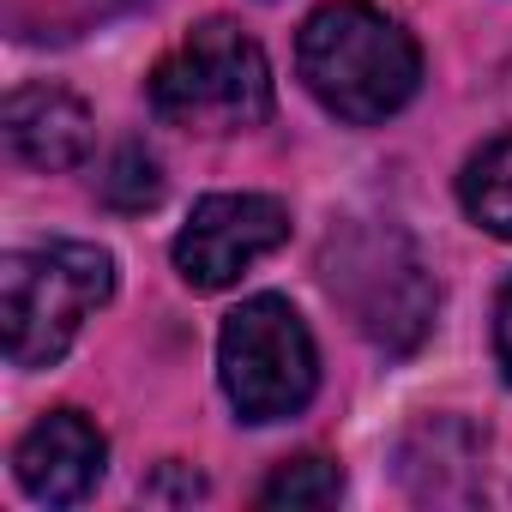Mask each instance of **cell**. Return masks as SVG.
<instances>
[{"label": "cell", "mask_w": 512, "mask_h": 512, "mask_svg": "<svg viewBox=\"0 0 512 512\" xmlns=\"http://www.w3.org/2000/svg\"><path fill=\"white\" fill-rule=\"evenodd\" d=\"M458 199H464V211H470L476 229L512 241V139H494V145H482L464 163Z\"/></svg>", "instance_id": "cell-10"}, {"label": "cell", "mask_w": 512, "mask_h": 512, "mask_svg": "<svg viewBox=\"0 0 512 512\" xmlns=\"http://www.w3.org/2000/svg\"><path fill=\"white\" fill-rule=\"evenodd\" d=\"M494 362H500V374L512 386V278H506V290L494 302Z\"/></svg>", "instance_id": "cell-13"}, {"label": "cell", "mask_w": 512, "mask_h": 512, "mask_svg": "<svg viewBox=\"0 0 512 512\" xmlns=\"http://www.w3.org/2000/svg\"><path fill=\"white\" fill-rule=\"evenodd\" d=\"M151 109L187 133H247L272 115L266 49L229 19L193 25L145 79Z\"/></svg>", "instance_id": "cell-3"}, {"label": "cell", "mask_w": 512, "mask_h": 512, "mask_svg": "<svg viewBox=\"0 0 512 512\" xmlns=\"http://www.w3.org/2000/svg\"><path fill=\"white\" fill-rule=\"evenodd\" d=\"M326 290L386 356H410L434 326V278L398 223H350L326 241Z\"/></svg>", "instance_id": "cell-4"}, {"label": "cell", "mask_w": 512, "mask_h": 512, "mask_svg": "<svg viewBox=\"0 0 512 512\" xmlns=\"http://www.w3.org/2000/svg\"><path fill=\"white\" fill-rule=\"evenodd\" d=\"M296 73L320 97V109L350 127H374L416 97L422 49L368 0H332L296 37Z\"/></svg>", "instance_id": "cell-1"}, {"label": "cell", "mask_w": 512, "mask_h": 512, "mask_svg": "<svg viewBox=\"0 0 512 512\" xmlns=\"http://www.w3.org/2000/svg\"><path fill=\"white\" fill-rule=\"evenodd\" d=\"M115 296V260L91 241L19 247L0 266V320L13 368H55L79 326Z\"/></svg>", "instance_id": "cell-2"}, {"label": "cell", "mask_w": 512, "mask_h": 512, "mask_svg": "<svg viewBox=\"0 0 512 512\" xmlns=\"http://www.w3.org/2000/svg\"><path fill=\"white\" fill-rule=\"evenodd\" d=\"M290 241V205L272 193H211L175 235V272L193 290H229Z\"/></svg>", "instance_id": "cell-6"}, {"label": "cell", "mask_w": 512, "mask_h": 512, "mask_svg": "<svg viewBox=\"0 0 512 512\" xmlns=\"http://www.w3.org/2000/svg\"><path fill=\"white\" fill-rule=\"evenodd\" d=\"M217 380L241 422H284L320 386V350L284 296H247L217 332Z\"/></svg>", "instance_id": "cell-5"}, {"label": "cell", "mask_w": 512, "mask_h": 512, "mask_svg": "<svg viewBox=\"0 0 512 512\" xmlns=\"http://www.w3.org/2000/svg\"><path fill=\"white\" fill-rule=\"evenodd\" d=\"M0 121H7L13 157L31 163V169H49V175L85 163V151H91V109L73 91H61V85H25V91H13Z\"/></svg>", "instance_id": "cell-8"}, {"label": "cell", "mask_w": 512, "mask_h": 512, "mask_svg": "<svg viewBox=\"0 0 512 512\" xmlns=\"http://www.w3.org/2000/svg\"><path fill=\"white\" fill-rule=\"evenodd\" d=\"M109 464V440L79 410H49L13 452V476L37 506H79Z\"/></svg>", "instance_id": "cell-7"}, {"label": "cell", "mask_w": 512, "mask_h": 512, "mask_svg": "<svg viewBox=\"0 0 512 512\" xmlns=\"http://www.w3.org/2000/svg\"><path fill=\"white\" fill-rule=\"evenodd\" d=\"M344 494V470L320 452H302V458H284L266 488H260V506H332Z\"/></svg>", "instance_id": "cell-11"}, {"label": "cell", "mask_w": 512, "mask_h": 512, "mask_svg": "<svg viewBox=\"0 0 512 512\" xmlns=\"http://www.w3.org/2000/svg\"><path fill=\"white\" fill-rule=\"evenodd\" d=\"M404 458V482L422 500H470L476 494V458H482V434L458 416H428L404 434L398 446Z\"/></svg>", "instance_id": "cell-9"}, {"label": "cell", "mask_w": 512, "mask_h": 512, "mask_svg": "<svg viewBox=\"0 0 512 512\" xmlns=\"http://www.w3.org/2000/svg\"><path fill=\"white\" fill-rule=\"evenodd\" d=\"M97 193H103V205H115V211H145V205H157V193H163V163H157L145 145H121V151L109 157Z\"/></svg>", "instance_id": "cell-12"}]
</instances>
